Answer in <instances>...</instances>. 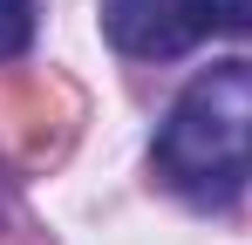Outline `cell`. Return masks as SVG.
<instances>
[{
	"label": "cell",
	"instance_id": "cell-1",
	"mask_svg": "<svg viewBox=\"0 0 252 245\" xmlns=\"http://www.w3.org/2000/svg\"><path fill=\"white\" fill-rule=\"evenodd\" d=\"M150 170L170 198L225 211L252 184V61H218L177 89L157 122Z\"/></svg>",
	"mask_w": 252,
	"mask_h": 245
},
{
	"label": "cell",
	"instance_id": "cell-2",
	"mask_svg": "<svg viewBox=\"0 0 252 245\" xmlns=\"http://www.w3.org/2000/svg\"><path fill=\"white\" fill-rule=\"evenodd\" d=\"M102 34L129 61H170L198 41L252 34V0H102Z\"/></svg>",
	"mask_w": 252,
	"mask_h": 245
},
{
	"label": "cell",
	"instance_id": "cell-3",
	"mask_svg": "<svg viewBox=\"0 0 252 245\" xmlns=\"http://www.w3.org/2000/svg\"><path fill=\"white\" fill-rule=\"evenodd\" d=\"M34 41V0H0V61L28 55Z\"/></svg>",
	"mask_w": 252,
	"mask_h": 245
}]
</instances>
